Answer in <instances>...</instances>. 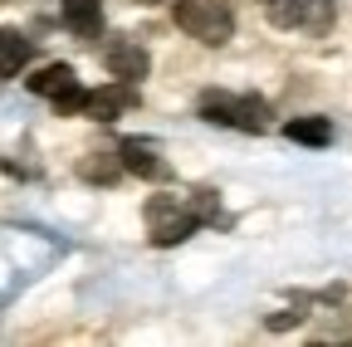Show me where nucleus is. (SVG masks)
<instances>
[{"instance_id": "13", "label": "nucleus", "mask_w": 352, "mask_h": 347, "mask_svg": "<svg viewBox=\"0 0 352 347\" xmlns=\"http://www.w3.org/2000/svg\"><path fill=\"white\" fill-rule=\"evenodd\" d=\"M270 25H279V30L303 25V0H270Z\"/></svg>"}, {"instance_id": "9", "label": "nucleus", "mask_w": 352, "mask_h": 347, "mask_svg": "<svg viewBox=\"0 0 352 347\" xmlns=\"http://www.w3.org/2000/svg\"><path fill=\"white\" fill-rule=\"evenodd\" d=\"M230 127H240V133H264L270 127V103H264L259 93H235V113H230Z\"/></svg>"}, {"instance_id": "5", "label": "nucleus", "mask_w": 352, "mask_h": 347, "mask_svg": "<svg viewBox=\"0 0 352 347\" xmlns=\"http://www.w3.org/2000/svg\"><path fill=\"white\" fill-rule=\"evenodd\" d=\"M103 64H108V74H113V78H127V83L147 78V69H152L147 49H142V45H132V39H122V45H108Z\"/></svg>"}, {"instance_id": "7", "label": "nucleus", "mask_w": 352, "mask_h": 347, "mask_svg": "<svg viewBox=\"0 0 352 347\" xmlns=\"http://www.w3.org/2000/svg\"><path fill=\"white\" fill-rule=\"evenodd\" d=\"M25 83H30V93H34V98H50V103H54L64 89H74L78 78H74V69H69V64H44V69H39V74H30Z\"/></svg>"}, {"instance_id": "12", "label": "nucleus", "mask_w": 352, "mask_h": 347, "mask_svg": "<svg viewBox=\"0 0 352 347\" xmlns=\"http://www.w3.org/2000/svg\"><path fill=\"white\" fill-rule=\"evenodd\" d=\"M196 113L215 127H230V113H235V93H220V89H206L196 98Z\"/></svg>"}, {"instance_id": "8", "label": "nucleus", "mask_w": 352, "mask_h": 347, "mask_svg": "<svg viewBox=\"0 0 352 347\" xmlns=\"http://www.w3.org/2000/svg\"><path fill=\"white\" fill-rule=\"evenodd\" d=\"M30 54H34V45L20 30H0V78H15L30 64Z\"/></svg>"}, {"instance_id": "14", "label": "nucleus", "mask_w": 352, "mask_h": 347, "mask_svg": "<svg viewBox=\"0 0 352 347\" xmlns=\"http://www.w3.org/2000/svg\"><path fill=\"white\" fill-rule=\"evenodd\" d=\"M303 25L308 30H328L333 25V0H303Z\"/></svg>"}, {"instance_id": "11", "label": "nucleus", "mask_w": 352, "mask_h": 347, "mask_svg": "<svg viewBox=\"0 0 352 347\" xmlns=\"http://www.w3.org/2000/svg\"><path fill=\"white\" fill-rule=\"evenodd\" d=\"M78 177L94 181V186H113V181L122 177V157H118V152H113V157H108V152H94V157L78 161Z\"/></svg>"}, {"instance_id": "2", "label": "nucleus", "mask_w": 352, "mask_h": 347, "mask_svg": "<svg viewBox=\"0 0 352 347\" xmlns=\"http://www.w3.org/2000/svg\"><path fill=\"white\" fill-rule=\"evenodd\" d=\"M176 25H182L191 39L220 49L235 34V10L226 0H176Z\"/></svg>"}, {"instance_id": "6", "label": "nucleus", "mask_w": 352, "mask_h": 347, "mask_svg": "<svg viewBox=\"0 0 352 347\" xmlns=\"http://www.w3.org/2000/svg\"><path fill=\"white\" fill-rule=\"evenodd\" d=\"M64 25H69L78 39L103 34V0H64Z\"/></svg>"}, {"instance_id": "16", "label": "nucleus", "mask_w": 352, "mask_h": 347, "mask_svg": "<svg viewBox=\"0 0 352 347\" xmlns=\"http://www.w3.org/2000/svg\"><path fill=\"white\" fill-rule=\"evenodd\" d=\"M298 318H303V313H274V318H270V328H294Z\"/></svg>"}, {"instance_id": "15", "label": "nucleus", "mask_w": 352, "mask_h": 347, "mask_svg": "<svg viewBox=\"0 0 352 347\" xmlns=\"http://www.w3.org/2000/svg\"><path fill=\"white\" fill-rule=\"evenodd\" d=\"M83 93H88V89H78V83H74V89H64V93L54 98V113H64V117L83 113Z\"/></svg>"}, {"instance_id": "10", "label": "nucleus", "mask_w": 352, "mask_h": 347, "mask_svg": "<svg viewBox=\"0 0 352 347\" xmlns=\"http://www.w3.org/2000/svg\"><path fill=\"white\" fill-rule=\"evenodd\" d=\"M284 137L298 142V147H328V142H333V122H328V117H294V122L284 127Z\"/></svg>"}, {"instance_id": "3", "label": "nucleus", "mask_w": 352, "mask_h": 347, "mask_svg": "<svg viewBox=\"0 0 352 347\" xmlns=\"http://www.w3.org/2000/svg\"><path fill=\"white\" fill-rule=\"evenodd\" d=\"M132 103H138L132 83L118 78V83H103V89H88V93H83V117H94V122H118Z\"/></svg>"}, {"instance_id": "17", "label": "nucleus", "mask_w": 352, "mask_h": 347, "mask_svg": "<svg viewBox=\"0 0 352 347\" xmlns=\"http://www.w3.org/2000/svg\"><path fill=\"white\" fill-rule=\"evenodd\" d=\"M264 5H270V0H264Z\"/></svg>"}, {"instance_id": "1", "label": "nucleus", "mask_w": 352, "mask_h": 347, "mask_svg": "<svg viewBox=\"0 0 352 347\" xmlns=\"http://www.w3.org/2000/svg\"><path fill=\"white\" fill-rule=\"evenodd\" d=\"M206 221H226L210 186H201V191H191V196H152V201H147V240H152L157 249L182 245V240L196 235Z\"/></svg>"}, {"instance_id": "4", "label": "nucleus", "mask_w": 352, "mask_h": 347, "mask_svg": "<svg viewBox=\"0 0 352 347\" xmlns=\"http://www.w3.org/2000/svg\"><path fill=\"white\" fill-rule=\"evenodd\" d=\"M118 157H122V171H132V177H147V181H166L171 177V166L162 161L157 142H147V137H122Z\"/></svg>"}]
</instances>
